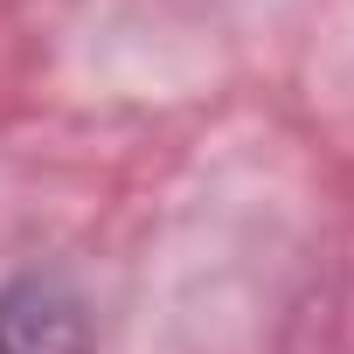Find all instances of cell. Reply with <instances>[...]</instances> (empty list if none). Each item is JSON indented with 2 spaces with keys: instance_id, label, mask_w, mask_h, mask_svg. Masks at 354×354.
Listing matches in <instances>:
<instances>
[{
  "instance_id": "cell-1",
  "label": "cell",
  "mask_w": 354,
  "mask_h": 354,
  "mask_svg": "<svg viewBox=\"0 0 354 354\" xmlns=\"http://www.w3.org/2000/svg\"><path fill=\"white\" fill-rule=\"evenodd\" d=\"M97 319L63 271H28L0 285V354H91Z\"/></svg>"
}]
</instances>
